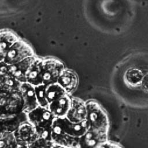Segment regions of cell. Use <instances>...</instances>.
Returning <instances> with one entry per match:
<instances>
[{"instance_id":"cell-11","label":"cell","mask_w":148,"mask_h":148,"mask_svg":"<svg viewBox=\"0 0 148 148\" xmlns=\"http://www.w3.org/2000/svg\"><path fill=\"white\" fill-rule=\"evenodd\" d=\"M20 92L24 101V112L27 114L38 106L34 87L27 82L21 84Z\"/></svg>"},{"instance_id":"cell-6","label":"cell","mask_w":148,"mask_h":148,"mask_svg":"<svg viewBox=\"0 0 148 148\" xmlns=\"http://www.w3.org/2000/svg\"><path fill=\"white\" fill-rule=\"evenodd\" d=\"M24 112V101L20 91L6 94L0 104V115H14Z\"/></svg>"},{"instance_id":"cell-10","label":"cell","mask_w":148,"mask_h":148,"mask_svg":"<svg viewBox=\"0 0 148 148\" xmlns=\"http://www.w3.org/2000/svg\"><path fill=\"white\" fill-rule=\"evenodd\" d=\"M72 97L66 94L49 104L48 109L54 118H65L70 108Z\"/></svg>"},{"instance_id":"cell-8","label":"cell","mask_w":148,"mask_h":148,"mask_svg":"<svg viewBox=\"0 0 148 148\" xmlns=\"http://www.w3.org/2000/svg\"><path fill=\"white\" fill-rule=\"evenodd\" d=\"M108 140V134L88 130L79 139L77 148H99Z\"/></svg>"},{"instance_id":"cell-9","label":"cell","mask_w":148,"mask_h":148,"mask_svg":"<svg viewBox=\"0 0 148 148\" xmlns=\"http://www.w3.org/2000/svg\"><path fill=\"white\" fill-rule=\"evenodd\" d=\"M65 118L72 123H80L86 120V102L78 98H72L70 108Z\"/></svg>"},{"instance_id":"cell-16","label":"cell","mask_w":148,"mask_h":148,"mask_svg":"<svg viewBox=\"0 0 148 148\" xmlns=\"http://www.w3.org/2000/svg\"><path fill=\"white\" fill-rule=\"evenodd\" d=\"M42 59L36 58L28 68L26 75L25 81L34 87L42 84L41 77Z\"/></svg>"},{"instance_id":"cell-20","label":"cell","mask_w":148,"mask_h":148,"mask_svg":"<svg viewBox=\"0 0 148 148\" xmlns=\"http://www.w3.org/2000/svg\"><path fill=\"white\" fill-rule=\"evenodd\" d=\"M46 86L44 84H40L34 87V90L38 106L48 108L49 103L46 98Z\"/></svg>"},{"instance_id":"cell-14","label":"cell","mask_w":148,"mask_h":148,"mask_svg":"<svg viewBox=\"0 0 148 148\" xmlns=\"http://www.w3.org/2000/svg\"><path fill=\"white\" fill-rule=\"evenodd\" d=\"M25 121H27V117L24 112L14 115H0V124L5 131L14 132Z\"/></svg>"},{"instance_id":"cell-13","label":"cell","mask_w":148,"mask_h":148,"mask_svg":"<svg viewBox=\"0 0 148 148\" xmlns=\"http://www.w3.org/2000/svg\"><path fill=\"white\" fill-rule=\"evenodd\" d=\"M36 57L27 58L18 63L9 66L8 74L13 77L20 83H25V75L30 65Z\"/></svg>"},{"instance_id":"cell-5","label":"cell","mask_w":148,"mask_h":148,"mask_svg":"<svg viewBox=\"0 0 148 148\" xmlns=\"http://www.w3.org/2000/svg\"><path fill=\"white\" fill-rule=\"evenodd\" d=\"M27 121L36 129L51 128L54 117L48 108L38 106L27 114Z\"/></svg>"},{"instance_id":"cell-3","label":"cell","mask_w":148,"mask_h":148,"mask_svg":"<svg viewBox=\"0 0 148 148\" xmlns=\"http://www.w3.org/2000/svg\"><path fill=\"white\" fill-rule=\"evenodd\" d=\"M34 56L32 47L26 42L18 39L9 48L3 61L10 66Z\"/></svg>"},{"instance_id":"cell-21","label":"cell","mask_w":148,"mask_h":148,"mask_svg":"<svg viewBox=\"0 0 148 148\" xmlns=\"http://www.w3.org/2000/svg\"><path fill=\"white\" fill-rule=\"evenodd\" d=\"M17 146L13 132L6 131L0 138V148H16Z\"/></svg>"},{"instance_id":"cell-22","label":"cell","mask_w":148,"mask_h":148,"mask_svg":"<svg viewBox=\"0 0 148 148\" xmlns=\"http://www.w3.org/2000/svg\"><path fill=\"white\" fill-rule=\"evenodd\" d=\"M56 145L52 140L43 138H38L28 146V148H53Z\"/></svg>"},{"instance_id":"cell-23","label":"cell","mask_w":148,"mask_h":148,"mask_svg":"<svg viewBox=\"0 0 148 148\" xmlns=\"http://www.w3.org/2000/svg\"><path fill=\"white\" fill-rule=\"evenodd\" d=\"M99 148H123V147L119 143L112 142L109 140L103 143Z\"/></svg>"},{"instance_id":"cell-26","label":"cell","mask_w":148,"mask_h":148,"mask_svg":"<svg viewBox=\"0 0 148 148\" xmlns=\"http://www.w3.org/2000/svg\"><path fill=\"white\" fill-rule=\"evenodd\" d=\"M16 148H28V146H21V145H17Z\"/></svg>"},{"instance_id":"cell-18","label":"cell","mask_w":148,"mask_h":148,"mask_svg":"<svg viewBox=\"0 0 148 148\" xmlns=\"http://www.w3.org/2000/svg\"><path fill=\"white\" fill-rule=\"evenodd\" d=\"M21 84L8 73L0 75V91L6 94L19 91Z\"/></svg>"},{"instance_id":"cell-4","label":"cell","mask_w":148,"mask_h":148,"mask_svg":"<svg viewBox=\"0 0 148 148\" xmlns=\"http://www.w3.org/2000/svg\"><path fill=\"white\" fill-rule=\"evenodd\" d=\"M51 139L56 145L64 148H77L79 140L64 133L63 118H54L51 125Z\"/></svg>"},{"instance_id":"cell-1","label":"cell","mask_w":148,"mask_h":148,"mask_svg":"<svg viewBox=\"0 0 148 148\" xmlns=\"http://www.w3.org/2000/svg\"><path fill=\"white\" fill-rule=\"evenodd\" d=\"M86 102V121L88 130L108 134L109 120L108 114L103 108L95 101L88 100Z\"/></svg>"},{"instance_id":"cell-19","label":"cell","mask_w":148,"mask_h":148,"mask_svg":"<svg viewBox=\"0 0 148 148\" xmlns=\"http://www.w3.org/2000/svg\"><path fill=\"white\" fill-rule=\"evenodd\" d=\"M46 86V98L49 104L59 98L67 94L65 91L57 83Z\"/></svg>"},{"instance_id":"cell-17","label":"cell","mask_w":148,"mask_h":148,"mask_svg":"<svg viewBox=\"0 0 148 148\" xmlns=\"http://www.w3.org/2000/svg\"><path fill=\"white\" fill-rule=\"evenodd\" d=\"M18 39L17 36L11 31L0 32V62L3 61L9 48Z\"/></svg>"},{"instance_id":"cell-25","label":"cell","mask_w":148,"mask_h":148,"mask_svg":"<svg viewBox=\"0 0 148 148\" xmlns=\"http://www.w3.org/2000/svg\"><path fill=\"white\" fill-rule=\"evenodd\" d=\"M5 132H6V131L4 130V129L3 128V127H2V125L0 124V138L3 136V135L4 134V133H5Z\"/></svg>"},{"instance_id":"cell-15","label":"cell","mask_w":148,"mask_h":148,"mask_svg":"<svg viewBox=\"0 0 148 148\" xmlns=\"http://www.w3.org/2000/svg\"><path fill=\"white\" fill-rule=\"evenodd\" d=\"M63 130L64 133L74 139H78L88 130L86 120L80 123H72L65 117L63 118Z\"/></svg>"},{"instance_id":"cell-24","label":"cell","mask_w":148,"mask_h":148,"mask_svg":"<svg viewBox=\"0 0 148 148\" xmlns=\"http://www.w3.org/2000/svg\"><path fill=\"white\" fill-rule=\"evenodd\" d=\"M9 65L6 64L3 61L0 62V75L8 73Z\"/></svg>"},{"instance_id":"cell-12","label":"cell","mask_w":148,"mask_h":148,"mask_svg":"<svg viewBox=\"0 0 148 148\" xmlns=\"http://www.w3.org/2000/svg\"><path fill=\"white\" fill-rule=\"evenodd\" d=\"M57 83L68 94L70 95L77 88L79 84V78L74 71L65 68L60 75Z\"/></svg>"},{"instance_id":"cell-2","label":"cell","mask_w":148,"mask_h":148,"mask_svg":"<svg viewBox=\"0 0 148 148\" xmlns=\"http://www.w3.org/2000/svg\"><path fill=\"white\" fill-rule=\"evenodd\" d=\"M65 69L64 64L59 60L47 58L42 60L41 77L42 84L47 86L57 83V80Z\"/></svg>"},{"instance_id":"cell-7","label":"cell","mask_w":148,"mask_h":148,"mask_svg":"<svg viewBox=\"0 0 148 148\" xmlns=\"http://www.w3.org/2000/svg\"><path fill=\"white\" fill-rule=\"evenodd\" d=\"M13 134L17 145L28 146L38 138L36 128L28 121L22 123Z\"/></svg>"}]
</instances>
